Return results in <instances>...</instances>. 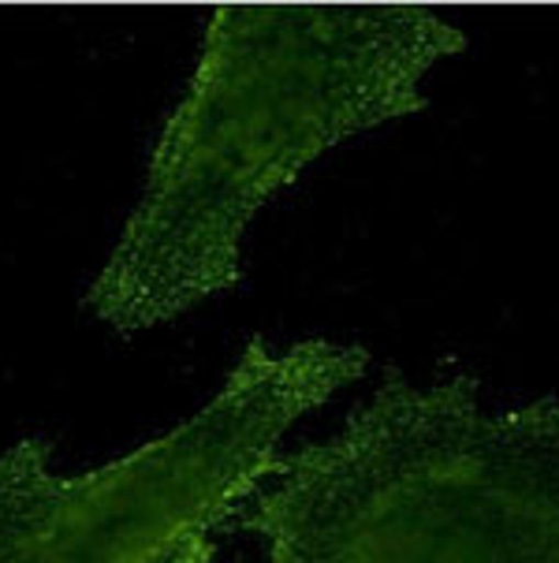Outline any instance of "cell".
Here are the masks:
<instances>
[{"label":"cell","instance_id":"6da1fadb","mask_svg":"<svg viewBox=\"0 0 559 563\" xmlns=\"http://www.w3.org/2000/svg\"><path fill=\"white\" fill-rule=\"evenodd\" d=\"M467 34L418 4H224L87 310L120 336L243 280L246 224L325 150L422 112Z\"/></svg>","mask_w":559,"mask_h":563},{"label":"cell","instance_id":"3957f363","mask_svg":"<svg viewBox=\"0 0 559 563\" xmlns=\"http://www.w3.org/2000/svg\"><path fill=\"white\" fill-rule=\"evenodd\" d=\"M366 366L358 343L254 336L210 404L116 463L53 474L49 437H23L0 452V563H213L280 437Z\"/></svg>","mask_w":559,"mask_h":563},{"label":"cell","instance_id":"7a4b0ae2","mask_svg":"<svg viewBox=\"0 0 559 563\" xmlns=\"http://www.w3.org/2000/svg\"><path fill=\"white\" fill-rule=\"evenodd\" d=\"M272 474L243 515L265 563H559V396L489 410L478 377L388 366Z\"/></svg>","mask_w":559,"mask_h":563}]
</instances>
